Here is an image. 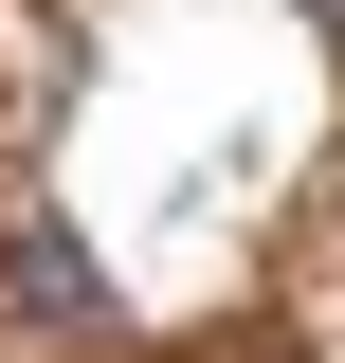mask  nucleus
<instances>
[{
	"label": "nucleus",
	"instance_id": "nucleus-1",
	"mask_svg": "<svg viewBox=\"0 0 345 363\" xmlns=\"http://www.w3.org/2000/svg\"><path fill=\"white\" fill-rule=\"evenodd\" d=\"M0 291L18 327H109V272L73 255V218H0Z\"/></svg>",
	"mask_w": 345,
	"mask_h": 363
},
{
	"label": "nucleus",
	"instance_id": "nucleus-2",
	"mask_svg": "<svg viewBox=\"0 0 345 363\" xmlns=\"http://www.w3.org/2000/svg\"><path fill=\"white\" fill-rule=\"evenodd\" d=\"M309 18H327V37H345V0H309Z\"/></svg>",
	"mask_w": 345,
	"mask_h": 363
}]
</instances>
